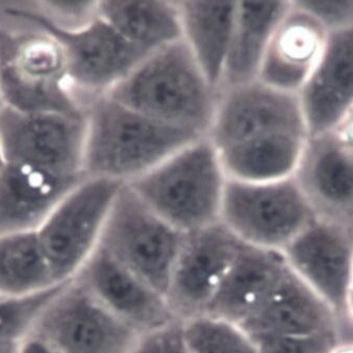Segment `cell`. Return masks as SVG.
<instances>
[{
  "label": "cell",
  "instance_id": "6da1fadb",
  "mask_svg": "<svg viewBox=\"0 0 353 353\" xmlns=\"http://www.w3.org/2000/svg\"><path fill=\"white\" fill-rule=\"evenodd\" d=\"M201 137L102 97L85 108L84 176L129 185Z\"/></svg>",
  "mask_w": 353,
  "mask_h": 353
},
{
  "label": "cell",
  "instance_id": "7a4b0ae2",
  "mask_svg": "<svg viewBox=\"0 0 353 353\" xmlns=\"http://www.w3.org/2000/svg\"><path fill=\"white\" fill-rule=\"evenodd\" d=\"M219 94L179 40L145 56L108 96L157 122L205 137Z\"/></svg>",
  "mask_w": 353,
  "mask_h": 353
},
{
  "label": "cell",
  "instance_id": "3957f363",
  "mask_svg": "<svg viewBox=\"0 0 353 353\" xmlns=\"http://www.w3.org/2000/svg\"><path fill=\"white\" fill-rule=\"evenodd\" d=\"M227 181L219 151L201 137L127 187L185 234L219 223Z\"/></svg>",
  "mask_w": 353,
  "mask_h": 353
},
{
  "label": "cell",
  "instance_id": "277c9868",
  "mask_svg": "<svg viewBox=\"0 0 353 353\" xmlns=\"http://www.w3.org/2000/svg\"><path fill=\"white\" fill-rule=\"evenodd\" d=\"M0 100L18 112L85 116L70 88L61 46L42 30L0 28Z\"/></svg>",
  "mask_w": 353,
  "mask_h": 353
},
{
  "label": "cell",
  "instance_id": "5b68a950",
  "mask_svg": "<svg viewBox=\"0 0 353 353\" xmlns=\"http://www.w3.org/2000/svg\"><path fill=\"white\" fill-rule=\"evenodd\" d=\"M11 16L31 22L57 40L65 58L68 82L84 110L108 96L145 57L97 16L85 26L66 29L46 13L9 9Z\"/></svg>",
  "mask_w": 353,
  "mask_h": 353
},
{
  "label": "cell",
  "instance_id": "8992f818",
  "mask_svg": "<svg viewBox=\"0 0 353 353\" xmlns=\"http://www.w3.org/2000/svg\"><path fill=\"white\" fill-rule=\"evenodd\" d=\"M183 237L185 233L161 219L123 185L98 247L166 296Z\"/></svg>",
  "mask_w": 353,
  "mask_h": 353
},
{
  "label": "cell",
  "instance_id": "52a82bcc",
  "mask_svg": "<svg viewBox=\"0 0 353 353\" xmlns=\"http://www.w3.org/2000/svg\"><path fill=\"white\" fill-rule=\"evenodd\" d=\"M316 219L294 176L270 183L228 179L219 221L243 243L282 252Z\"/></svg>",
  "mask_w": 353,
  "mask_h": 353
},
{
  "label": "cell",
  "instance_id": "ba28073f",
  "mask_svg": "<svg viewBox=\"0 0 353 353\" xmlns=\"http://www.w3.org/2000/svg\"><path fill=\"white\" fill-rule=\"evenodd\" d=\"M123 185L84 177L68 191L37 234L56 283L70 281L94 254Z\"/></svg>",
  "mask_w": 353,
  "mask_h": 353
},
{
  "label": "cell",
  "instance_id": "9c48e42d",
  "mask_svg": "<svg viewBox=\"0 0 353 353\" xmlns=\"http://www.w3.org/2000/svg\"><path fill=\"white\" fill-rule=\"evenodd\" d=\"M140 334L70 280L46 304L29 336L56 353H127Z\"/></svg>",
  "mask_w": 353,
  "mask_h": 353
},
{
  "label": "cell",
  "instance_id": "30bf717a",
  "mask_svg": "<svg viewBox=\"0 0 353 353\" xmlns=\"http://www.w3.org/2000/svg\"><path fill=\"white\" fill-rule=\"evenodd\" d=\"M85 116L0 107V147L7 164L84 179Z\"/></svg>",
  "mask_w": 353,
  "mask_h": 353
},
{
  "label": "cell",
  "instance_id": "8fae6325",
  "mask_svg": "<svg viewBox=\"0 0 353 353\" xmlns=\"http://www.w3.org/2000/svg\"><path fill=\"white\" fill-rule=\"evenodd\" d=\"M283 132L308 133L298 96L256 80L221 90L205 137L217 150H223Z\"/></svg>",
  "mask_w": 353,
  "mask_h": 353
},
{
  "label": "cell",
  "instance_id": "7c38bea8",
  "mask_svg": "<svg viewBox=\"0 0 353 353\" xmlns=\"http://www.w3.org/2000/svg\"><path fill=\"white\" fill-rule=\"evenodd\" d=\"M241 244L221 221L185 234L166 294L179 320L207 312Z\"/></svg>",
  "mask_w": 353,
  "mask_h": 353
},
{
  "label": "cell",
  "instance_id": "4fadbf2b",
  "mask_svg": "<svg viewBox=\"0 0 353 353\" xmlns=\"http://www.w3.org/2000/svg\"><path fill=\"white\" fill-rule=\"evenodd\" d=\"M292 273L330 310L346 312L353 290V232L316 219L282 251Z\"/></svg>",
  "mask_w": 353,
  "mask_h": 353
},
{
  "label": "cell",
  "instance_id": "5bb4252c",
  "mask_svg": "<svg viewBox=\"0 0 353 353\" xmlns=\"http://www.w3.org/2000/svg\"><path fill=\"white\" fill-rule=\"evenodd\" d=\"M72 280L139 334L179 320L164 294L99 247Z\"/></svg>",
  "mask_w": 353,
  "mask_h": 353
},
{
  "label": "cell",
  "instance_id": "9a60e30c",
  "mask_svg": "<svg viewBox=\"0 0 353 353\" xmlns=\"http://www.w3.org/2000/svg\"><path fill=\"white\" fill-rule=\"evenodd\" d=\"M316 219L353 232V151L332 132L310 137L294 174Z\"/></svg>",
  "mask_w": 353,
  "mask_h": 353
},
{
  "label": "cell",
  "instance_id": "2e32d148",
  "mask_svg": "<svg viewBox=\"0 0 353 353\" xmlns=\"http://www.w3.org/2000/svg\"><path fill=\"white\" fill-rule=\"evenodd\" d=\"M328 35L314 15L290 1L266 48L258 81L298 96L320 62Z\"/></svg>",
  "mask_w": 353,
  "mask_h": 353
},
{
  "label": "cell",
  "instance_id": "e0dca14e",
  "mask_svg": "<svg viewBox=\"0 0 353 353\" xmlns=\"http://www.w3.org/2000/svg\"><path fill=\"white\" fill-rule=\"evenodd\" d=\"M298 98L310 137L332 132L353 106V26L330 33Z\"/></svg>",
  "mask_w": 353,
  "mask_h": 353
},
{
  "label": "cell",
  "instance_id": "ac0fdd59",
  "mask_svg": "<svg viewBox=\"0 0 353 353\" xmlns=\"http://www.w3.org/2000/svg\"><path fill=\"white\" fill-rule=\"evenodd\" d=\"M288 270L282 252L242 242L205 314L241 326Z\"/></svg>",
  "mask_w": 353,
  "mask_h": 353
},
{
  "label": "cell",
  "instance_id": "d6986e66",
  "mask_svg": "<svg viewBox=\"0 0 353 353\" xmlns=\"http://www.w3.org/2000/svg\"><path fill=\"white\" fill-rule=\"evenodd\" d=\"M82 179L6 163L0 172V235L38 231L68 191Z\"/></svg>",
  "mask_w": 353,
  "mask_h": 353
},
{
  "label": "cell",
  "instance_id": "ffe728a7",
  "mask_svg": "<svg viewBox=\"0 0 353 353\" xmlns=\"http://www.w3.org/2000/svg\"><path fill=\"white\" fill-rule=\"evenodd\" d=\"M241 327L252 336L330 334L334 312L288 270Z\"/></svg>",
  "mask_w": 353,
  "mask_h": 353
},
{
  "label": "cell",
  "instance_id": "44dd1931",
  "mask_svg": "<svg viewBox=\"0 0 353 353\" xmlns=\"http://www.w3.org/2000/svg\"><path fill=\"white\" fill-rule=\"evenodd\" d=\"M181 40L213 88L221 92L238 1H176Z\"/></svg>",
  "mask_w": 353,
  "mask_h": 353
},
{
  "label": "cell",
  "instance_id": "7402d4cb",
  "mask_svg": "<svg viewBox=\"0 0 353 353\" xmlns=\"http://www.w3.org/2000/svg\"><path fill=\"white\" fill-rule=\"evenodd\" d=\"M290 1H239L221 90L258 80L260 66Z\"/></svg>",
  "mask_w": 353,
  "mask_h": 353
},
{
  "label": "cell",
  "instance_id": "603a6c76",
  "mask_svg": "<svg viewBox=\"0 0 353 353\" xmlns=\"http://www.w3.org/2000/svg\"><path fill=\"white\" fill-rule=\"evenodd\" d=\"M308 140L307 132H283L217 151L228 179L270 183L294 176Z\"/></svg>",
  "mask_w": 353,
  "mask_h": 353
},
{
  "label": "cell",
  "instance_id": "cb8c5ba5",
  "mask_svg": "<svg viewBox=\"0 0 353 353\" xmlns=\"http://www.w3.org/2000/svg\"><path fill=\"white\" fill-rule=\"evenodd\" d=\"M98 14L144 55L181 40L176 1H99Z\"/></svg>",
  "mask_w": 353,
  "mask_h": 353
},
{
  "label": "cell",
  "instance_id": "d4e9b609",
  "mask_svg": "<svg viewBox=\"0 0 353 353\" xmlns=\"http://www.w3.org/2000/svg\"><path fill=\"white\" fill-rule=\"evenodd\" d=\"M56 285L37 231L0 235V294L28 296Z\"/></svg>",
  "mask_w": 353,
  "mask_h": 353
},
{
  "label": "cell",
  "instance_id": "484cf974",
  "mask_svg": "<svg viewBox=\"0 0 353 353\" xmlns=\"http://www.w3.org/2000/svg\"><path fill=\"white\" fill-rule=\"evenodd\" d=\"M181 323L188 353H258L254 339L231 321L203 314Z\"/></svg>",
  "mask_w": 353,
  "mask_h": 353
},
{
  "label": "cell",
  "instance_id": "4316f807",
  "mask_svg": "<svg viewBox=\"0 0 353 353\" xmlns=\"http://www.w3.org/2000/svg\"><path fill=\"white\" fill-rule=\"evenodd\" d=\"M61 285L28 296L0 294V343H21L26 340L46 304Z\"/></svg>",
  "mask_w": 353,
  "mask_h": 353
},
{
  "label": "cell",
  "instance_id": "83f0119b",
  "mask_svg": "<svg viewBox=\"0 0 353 353\" xmlns=\"http://www.w3.org/2000/svg\"><path fill=\"white\" fill-rule=\"evenodd\" d=\"M252 338L257 345L258 353H332L336 349L334 332L314 336H258Z\"/></svg>",
  "mask_w": 353,
  "mask_h": 353
},
{
  "label": "cell",
  "instance_id": "f1b7e54d",
  "mask_svg": "<svg viewBox=\"0 0 353 353\" xmlns=\"http://www.w3.org/2000/svg\"><path fill=\"white\" fill-rule=\"evenodd\" d=\"M127 353H188L183 323L175 320L161 327L143 332Z\"/></svg>",
  "mask_w": 353,
  "mask_h": 353
},
{
  "label": "cell",
  "instance_id": "f546056e",
  "mask_svg": "<svg viewBox=\"0 0 353 353\" xmlns=\"http://www.w3.org/2000/svg\"><path fill=\"white\" fill-rule=\"evenodd\" d=\"M330 33L353 26V1H298Z\"/></svg>",
  "mask_w": 353,
  "mask_h": 353
},
{
  "label": "cell",
  "instance_id": "4dcf8cb0",
  "mask_svg": "<svg viewBox=\"0 0 353 353\" xmlns=\"http://www.w3.org/2000/svg\"><path fill=\"white\" fill-rule=\"evenodd\" d=\"M46 6L52 13L46 15L66 29L85 26L98 16L99 1H50Z\"/></svg>",
  "mask_w": 353,
  "mask_h": 353
},
{
  "label": "cell",
  "instance_id": "1f68e13d",
  "mask_svg": "<svg viewBox=\"0 0 353 353\" xmlns=\"http://www.w3.org/2000/svg\"><path fill=\"white\" fill-rule=\"evenodd\" d=\"M332 133L341 144L353 151V106L334 127Z\"/></svg>",
  "mask_w": 353,
  "mask_h": 353
},
{
  "label": "cell",
  "instance_id": "d6a6232c",
  "mask_svg": "<svg viewBox=\"0 0 353 353\" xmlns=\"http://www.w3.org/2000/svg\"><path fill=\"white\" fill-rule=\"evenodd\" d=\"M18 353H56L46 343L41 342L38 339L29 336L20 343Z\"/></svg>",
  "mask_w": 353,
  "mask_h": 353
},
{
  "label": "cell",
  "instance_id": "836d02e7",
  "mask_svg": "<svg viewBox=\"0 0 353 353\" xmlns=\"http://www.w3.org/2000/svg\"><path fill=\"white\" fill-rule=\"evenodd\" d=\"M20 343H0V353H18Z\"/></svg>",
  "mask_w": 353,
  "mask_h": 353
},
{
  "label": "cell",
  "instance_id": "e575fe53",
  "mask_svg": "<svg viewBox=\"0 0 353 353\" xmlns=\"http://www.w3.org/2000/svg\"><path fill=\"white\" fill-rule=\"evenodd\" d=\"M332 353H353V348H336Z\"/></svg>",
  "mask_w": 353,
  "mask_h": 353
},
{
  "label": "cell",
  "instance_id": "d590c367",
  "mask_svg": "<svg viewBox=\"0 0 353 353\" xmlns=\"http://www.w3.org/2000/svg\"><path fill=\"white\" fill-rule=\"evenodd\" d=\"M6 161L3 157V151H1V147H0V172L3 171V167H5Z\"/></svg>",
  "mask_w": 353,
  "mask_h": 353
},
{
  "label": "cell",
  "instance_id": "8d00e7d4",
  "mask_svg": "<svg viewBox=\"0 0 353 353\" xmlns=\"http://www.w3.org/2000/svg\"><path fill=\"white\" fill-rule=\"evenodd\" d=\"M349 308L353 310V290L352 292H351L350 301H349Z\"/></svg>",
  "mask_w": 353,
  "mask_h": 353
},
{
  "label": "cell",
  "instance_id": "74e56055",
  "mask_svg": "<svg viewBox=\"0 0 353 353\" xmlns=\"http://www.w3.org/2000/svg\"><path fill=\"white\" fill-rule=\"evenodd\" d=\"M3 106V104H1V100H0V107Z\"/></svg>",
  "mask_w": 353,
  "mask_h": 353
}]
</instances>
